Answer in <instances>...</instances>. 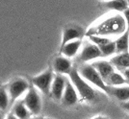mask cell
I'll return each instance as SVG.
<instances>
[{
  "instance_id": "1",
  "label": "cell",
  "mask_w": 129,
  "mask_h": 119,
  "mask_svg": "<svg viewBox=\"0 0 129 119\" xmlns=\"http://www.w3.org/2000/svg\"><path fill=\"white\" fill-rule=\"evenodd\" d=\"M127 24L123 16H114L106 18L93 28V33L90 35L97 36H109V35H119L127 30ZM89 35V36H90Z\"/></svg>"
},
{
  "instance_id": "2",
  "label": "cell",
  "mask_w": 129,
  "mask_h": 119,
  "mask_svg": "<svg viewBox=\"0 0 129 119\" xmlns=\"http://www.w3.org/2000/svg\"><path fill=\"white\" fill-rule=\"evenodd\" d=\"M68 76H69L71 83L73 84V86L75 87L78 94L80 95V97L83 100L88 101V102H93L94 100H96V91L90 85V83H88L80 75V73L78 72L77 69L72 68L71 71L68 74Z\"/></svg>"
},
{
  "instance_id": "3",
  "label": "cell",
  "mask_w": 129,
  "mask_h": 119,
  "mask_svg": "<svg viewBox=\"0 0 129 119\" xmlns=\"http://www.w3.org/2000/svg\"><path fill=\"white\" fill-rule=\"evenodd\" d=\"M78 72L91 85L100 88L103 91H109V86L106 84V82L102 79V77L98 73V71L92 66V65L85 64V65H81L80 68L78 69Z\"/></svg>"
},
{
  "instance_id": "4",
  "label": "cell",
  "mask_w": 129,
  "mask_h": 119,
  "mask_svg": "<svg viewBox=\"0 0 129 119\" xmlns=\"http://www.w3.org/2000/svg\"><path fill=\"white\" fill-rule=\"evenodd\" d=\"M23 103L33 115H38L42 110V98L35 87H30L23 98Z\"/></svg>"
},
{
  "instance_id": "5",
  "label": "cell",
  "mask_w": 129,
  "mask_h": 119,
  "mask_svg": "<svg viewBox=\"0 0 129 119\" xmlns=\"http://www.w3.org/2000/svg\"><path fill=\"white\" fill-rule=\"evenodd\" d=\"M6 88L8 90L11 102H15L16 99H18L25 92L28 91L30 86H29V83L25 79L18 77V78H15L14 80H12L8 84Z\"/></svg>"
},
{
  "instance_id": "6",
  "label": "cell",
  "mask_w": 129,
  "mask_h": 119,
  "mask_svg": "<svg viewBox=\"0 0 129 119\" xmlns=\"http://www.w3.org/2000/svg\"><path fill=\"white\" fill-rule=\"evenodd\" d=\"M53 79V71L48 68L45 71H43V73L35 76L32 79V84L38 90L42 91L44 94H48L50 93V88H51Z\"/></svg>"
},
{
  "instance_id": "7",
  "label": "cell",
  "mask_w": 129,
  "mask_h": 119,
  "mask_svg": "<svg viewBox=\"0 0 129 119\" xmlns=\"http://www.w3.org/2000/svg\"><path fill=\"white\" fill-rule=\"evenodd\" d=\"M102 57V53L99 47L93 42H89L83 46L81 50L79 60L83 63H89L91 61H94Z\"/></svg>"
},
{
  "instance_id": "8",
  "label": "cell",
  "mask_w": 129,
  "mask_h": 119,
  "mask_svg": "<svg viewBox=\"0 0 129 119\" xmlns=\"http://www.w3.org/2000/svg\"><path fill=\"white\" fill-rule=\"evenodd\" d=\"M78 92L76 90L75 87L71 83L70 78H67V84H66V88H64L63 97L61 99L62 103L64 104L66 107H70L74 106L78 102Z\"/></svg>"
},
{
  "instance_id": "9",
  "label": "cell",
  "mask_w": 129,
  "mask_h": 119,
  "mask_svg": "<svg viewBox=\"0 0 129 119\" xmlns=\"http://www.w3.org/2000/svg\"><path fill=\"white\" fill-rule=\"evenodd\" d=\"M66 84H67V78L64 77L62 74H57L54 76L53 82L50 88V94L55 100H61L64 94V88H66Z\"/></svg>"
},
{
  "instance_id": "10",
  "label": "cell",
  "mask_w": 129,
  "mask_h": 119,
  "mask_svg": "<svg viewBox=\"0 0 129 119\" xmlns=\"http://www.w3.org/2000/svg\"><path fill=\"white\" fill-rule=\"evenodd\" d=\"M72 69L71 62L70 61V58H67L64 56L57 57L53 62V70L57 74L62 75H68Z\"/></svg>"
},
{
  "instance_id": "11",
  "label": "cell",
  "mask_w": 129,
  "mask_h": 119,
  "mask_svg": "<svg viewBox=\"0 0 129 119\" xmlns=\"http://www.w3.org/2000/svg\"><path fill=\"white\" fill-rule=\"evenodd\" d=\"M91 65L98 71V73L102 77V79L107 84V80L109 79V77L115 71V66L112 65V63L107 62V61H97Z\"/></svg>"
},
{
  "instance_id": "12",
  "label": "cell",
  "mask_w": 129,
  "mask_h": 119,
  "mask_svg": "<svg viewBox=\"0 0 129 119\" xmlns=\"http://www.w3.org/2000/svg\"><path fill=\"white\" fill-rule=\"evenodd\" d=\"M82 36H83V31L78 26H69V27L64 28L63 31L61 46L70 42V41H72V40L81 39Z\"/></svg>"
},
{
  "instance_id": "13",
  "label": "cell",
  "mask_w": 129,
  "mask_h": 119,
  "mask_svg": "<svg viewBox=\"0 0 129 119\" xmlns=\"http://www.w3.org/2000/svg\"><path fill=\"white\" fill-rule=\"evenodd\" d=\"M81 46H82V40L81 39L72 40V41H70V42L61 46V53L63 54V56L67 57V58H70V59L73 58L78 53Z\"/></svg>"
},
{
  "instance_id": "14",
  "label": "cell",
  "mask_w": 129,
  "mask_h": 119,
  "mask_svg": "<svg viewBox=\"0 0 129 119\" xmlns=\"http://www.w3.org/2000/svg\"><path fill=\"white\" fill-rule=\"evenodd\" d=\"M110 62L116 68H118L119 70L127 69L129 68V52L115 55L111 58Z\"/></svg>"
},
{
  "instance_id": "15",
  "label": "cell",
  "mask_w": 129,
  "mask_h": 119,
  "mask_svg": "<svg viewBox=\"0 0 129 119\" xmlns=\"http://www.w3.org/2000/svg\"><path fill=\"white\" fill-rule=\"evenodd\" d=\"M116 53H125L129 52V29L122 33L116 40Z\"/></svg>"
},
{
  "instance_id": "16",
  "label": "cell",
  "mask_w": 129,
  "mask_h": 119,
  "mask_svg": "<svg viewBox=\"0 0 129 119\" xmlns=\"http://www.w3.org/2000/svg\"><path fill=\"white\" fill-rule=\"evenodd\" d=\"M108 93L112 94L116 99L121 102L129 100V87H110Z\"/></svg>"
},
{
  "instance_id": "17",
  "label": "cell",
  "mask_w": 129,
  "mask_h": 119,
  "mask_svg": "<svg viewBox=\"0 0 129 119\" xmlns=\"http://www.w3.org/2000/svg\"><path fill=\"white\" fill-rule=\"evenodd\" d=\"M104 6L109 10L116 12H124L128 8L126 0H108L104 2Z\"/></svg>"
},
{
  "instance_id": "18",
  "label": "cell",
  "mask_w": 129,
  "mask_h": 119,
  "mask_svg": "<svg viewBox=\"0 0 129 119\" xmlns=\"http://www.w3.org/2000/svg\"><path fill=\"white\" fill-rule=\"evenodd\" d=\"M13 113L18 119H28L31 112L29 111V109L24 105L23 101H20L15 105V107L13 108Z\"/></svg>"
},
{
  "instance_id": "19",
  "label": "cell",
  "mask_w": 129,
  "mask_h": 119,
  "mask_svg": "<svg viewBox=\"0 0 129 119\" xmlns=\"http://www.w3.org/2000/svg\"><path fill=\"white\" fill-rule=\"evenodd\" d=\"M125 84H128V83L125 80L124 76L116 71H114L107 80V85L108 86L111 85L112 87H119V86H122Z\"/></svg>"
},
{
  "instance_id": "20",
  "label": "cell",
  "mask_w": 129,
  "mask_h": 119,
  "mask_svg": "<svg viewBox=\"0 0 129 119\" xmlns=\"http://www.w3.org/2000/svg\"><path fill=\"white\" fill-rule=\"evenodd\" d=\"M10 102H11V99H10L7 88L0 87V111H3V110L7 109Z\"/></svg>"
},
{
  "instance_id": "21",
  "label": "cell",
  "mask_w": 129,
  "mask_h": 119,
  "mask_svg": "<svg viewBox=\"0 0 129 119\" xmlns=\"http://www.w3.org/2000/svg\"><path fill=\"white\" fill-rule=\"evenodd\" d=\"M99 49L102 53V57L112 56L113 54L116 53V42H115V40H111L108 43L100 46Z\"/></svg>"
},
{
  "instance_id": "22",
  "label": "cell",
  "mask_w": 129,
  "mask_h": 119,
  "mask_svg": "<svg viewBox=\"0 0 129 119\" xmlns=\"http://www.w3.org/2000/svg\"><path fill=\"white\" fill-rule=\"evenodd\" d=\"M122 14H123L125 21H126V24H127V28L129 29V7L124 12H122Z\"/></svg>"
},
{
  "instance_id": "23",
  "label": "cell",
  "mask_w": 129,
  "mask_h": 119,
  "mask_svg": "<svg viewBox=\"0 0 129 119\" xmlns=\"http://www.w3.org/2000/svg\"><path fill=\"white\" fill-rule=\"evenodd\" d=\"M122 75L124 76L125 80H126V81H127V83L129 84V68L122 70Z\"/></svg>"
},
{
  "instance_id": "24",
  "label": "cell",
  "mask_w": 129,
  "mask_h": 119,
  "mask_svg": "<svg viewBox=\"0 0 129 119\" xmlns=\"http://www.w3.org/2000/svg\"><path fill=\"white\" fill-rule=\"evenodd\" d=\"M121 107H122V108H123L124 110H126V111L129 112V100L128 101H125V102H122Z\"/></svg>"
},
{
  "instance_id": "25",
  "label": "cell",
  "mask_w": 129,
  "mask_h": 119,
  "mask_svg": "<svg viewBox=\"0 0 129 119\" xmlns=\"http://www.w3.org/2000/svg\"><path fill=\"white\" fill-rule=\"evenodd\" d=\"M6 119H18L17 117H16L15 114L13 113H9V114H7V116H6Z\"/></svg>"
},
{
  "instance_id": "26",
  "label": "cell",
  "mask_w": 129,
  "mask_h": 119,
  "mask_svg": "<svg viewBox=\"0 0 129 119\" xmlns=\"http://www.w3.org/2000/svg\"><path fill=\"white\" fill-rule=\"evenodd\" d=\"M91 119H109L107 118L106 116H102V115H98V116H95V117H93V118Z\"/></svg>"
},
{
  "instance_id": "27",
  "label": "cell",
  "mask_w": 129,
  "mask_h": 119,
  "mask_svg": "<svg viewBox=\"0 0 129 119\" xmlns=\"http://www.w3.org/2000/svg\"><path fill=\"white\" fill-rule=\"evenodd\" d=\"M126 2H127V4H128V7H129V0H126Z\"/></svg>"
},
{
  "instance_id": "28",
  "label": "cell",
  "mask_w": 129,
  "mask_h": 119,
  "mask_svg": "<svg viewBox=\"0 0 129 119\" xmlns=\"http://www.w3.org/2000/svg\"><path fill=\"white\" fill-rule=\"evenodd\" d=\"M43 119H53V118H48V117H45V118H43Z\"/></svg>"
},
{
  "instance_id": "29",
  "label": "cell",
  "mask_w": 129,
  "mask_h": 119,
  "mask_svg": "<svg viewBox=\"0 0 129 119\" xmlns=\"http://www.w3.org/2000/svg\"><path fill=\"white\" fill-rule=\"evenodd\" d=\"M0 119H2V115H1V112H0Z\"/></svg>"
},
{
  "instance_id": "30",
  "label": "cell",
  "mask_w": 129,
  "mask_h": 119,
  "mask_svg": "<svg viewBox=\"0 0 129 119\" xmlns=\"http://www.w3.org/2000/svg\"><path fill=\"white\" fill-rule=\"evenodd\" d=\"M104 1H108V0H104Z\"/></svg>"
}]
</instances>
